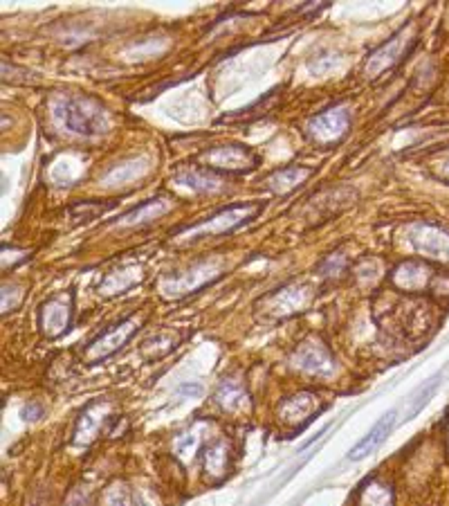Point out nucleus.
<instances>
[{"label": "nucleus", "instance_id": "f257e3e1", "mask_svg": "<svg viewBox=\"0 0 449 506\" xmlns=\"http://www.w3.org/2000/svg\"><path fill=\"white\" fill-rule=\"evenodd\" d=\"M56 122L79 135H99L108 130V111L86 95H61L52 104Z\"/></svg>", "mask_w": 449, "mask_h": 506}, {"label": "nucleus", "instance_id": "6e6552de", "mask_svg": "<svg viewBox=\"0 0 449 506\" xmlns=\"http://www.w3.org/2000/svg\"><path fill=\"white\" fill-rule=\"evenodd\" d=\"M313 176V169L310 167H299V165H292V167H283V169H276L274 174L267 176V187L272 189L274 194L279 196H285L290 192H295L297 187L304 185L308 178Z\"/></svg>", "mask_w": 449, "mask_h": 506}, {"label": "nucleus", "instance_id": "9d476101", "mask_svg": "<svg viewBox=\"0 0 449 506\" xmlns=\"http://www.w3.org/2000/svg\"><path fill=\"white\" fill-rule=\"evenodd\" d=\"M171 209V203L167 198H151L142 203V205H137L119 218V225H135V223H142V221H151V218H158L162 214H167Z\"/></svg>", "mask_w": 449, "mask_h": 506}, {"label": "nucleus", "instance_id": "0eeeda50", "mask_svg": "<svg viewBox=\"0 0 449 506\" xmlns=\"http://www.w3.org/2000/svg\"><path fill=\"white\" fill-rule=\"evenodd\" d=\"M393 426H396V412L385 414V416H382V419L371 428L369 435H366V437L362 439V441H359V444L353 448V450L348 452V459H350V461H359V459H364V457H369L371 452H375L382 444L387 441V437L391 435V430H393Z\"/></svg>", "mask_w": 449, "mask_h": 506}, {"label": "nucleus", "instance_id": "9b49d317", "mask_svg": "<svg viewBox=\"0 0 449 506\" xmlns=\"http://www.w3.org/2000/svg\"><path fill=\"white\" fill-rule=\"evenodd\" d=\"M438 380H440V376H436V378H431V382H429V385L427 387H424L422 391H420V396L418 398H415V403H413V407H411V416H415V414H418L420 410H422V407L424 405H427V401H429V394H431V391H434L436 389V385H438Z\"/></svg>", "mask_w": 449, "mask_h": 506}, {"label": "nucleus", "instance_id": "423d86ee", "mask_svg": "<svg viewBox=\"0 0 449 506\" xmlns=\"http://www.w3.org/2000/svg\"><path fill=\"white\" fill-rule=\"evenodd\" d=\"M173 183L180 187H189L191 192L198 194H214L223 189V176L214 169H207L205 165L178 169L173 174Z\"/></svg>", "mask_w": 449, "mask_h": 506}, {"label": "nucleus", "instance_id": "1a4fd4ad", "mask_svg": "<svg viewBox=\"0 0 449 506\" xmlns=\"http://www.w3.org/2000/svg\"><path fill=\"white\" fill-rule=\"evenodd\" d=\"M135 331H137V322L135 320H126L124 324H119L117 329L104 333V336L88 349V354L93 356V358H99V360H101V358L110 356L112 351H117L130 336H133Z\"/></svg>", "mask_w": 449, "mask_h": 506}, {"label": "nucleus", "instance_id": "f03ea898", "mask_svg": "<svg viewBox=\"0 0 449 506\" xmlns=\"http://www.w3.org/2000/svg\"><path fill=\"white\" fill-rule=\"evenodd\" d=\"M260 211H263V205H260V203H241V205H227L220 211H216L214 216H209L207 221L182 227V232L191 234L189 239H205L207 234H227V232L236 230L239 225L252 221V218H256Z\"/></svg>", "mask_w": 449, "mask_h": 506}, {"label": "nucleus", "instance_id": "39448f33", "mask_svg": "<svg viewBox=\"0 0 449 506\" xmlns=\"http://www.w3.org/2000/svg\"><path fill=\"white\" fill-rule=\"evenodd\" d=\"M350 128V113L346 108H328L319 113V115L310 117L306 124V135L310 142L319 146H335L337 142L344 140V135Z\"/></svg>", "mask_w": 449, "mask_h": 506}, {"label": "nucleus", "instance_id": "7ed1b4c3", "mask_svg": "<svg viewBox=\"0 0 449 506\" xmlns=\"http://www.w3.org/2000/svg\"><path fill=\"white\" fill-rule=\"evenodd\" d=\"M415 45V36H409V27H402L398 34L391 36L387 43H382L378 50H373L366 59V77L369 79H378L380 75H385L387 70L396 68L398 63H402L406 59V54L411 52V47Z\"/></svg>", "mask_w": 449, "mask_h": 506}, {"label": "nucleus", "instance_id": "f8f14e48", "mask_svg": "<svg viewBox=\"0 0 449 506\" xmlns=\"http://www.w3.org/2000/svg\"><path fill=\"white\" fill-rule=\"evenodd\" d=\"M445 178H449V162L445 165Z\"/></svg>", "mask_w": 449, "mask_h": 506}, {"label": "nucleus", "instance_id": "20e7f679", "mask_svg": "<svg viewBox=\"0 0 449 506\" xmlns=\"http://www.w3.org/2000/svg\"><path fill=\"white\" fill-rule=\"evenodd\" d=\"M202 162L207 169L218 174H247L258 167V156L250 146L243 144H220L202 153Z\"/></svg>", "mask_w": 449, "mask_h": 506}]
</instances>
